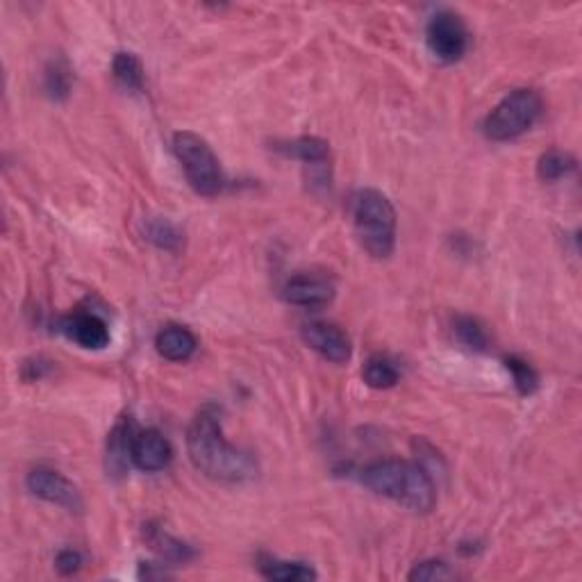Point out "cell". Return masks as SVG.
I'll return each mask as SVG.
<instances>
[{
    "mask_svg": "<svg viewBox=\"0 0 582 582\" xmlns=\"http://www.w3.org/2000/svg\"><path fill=\"white\" fill-rule=\"evenodd\" d=\"M187 453L194 467L216 482H246L255 476V460L223 437L221 410L205 405L187 430Z\"/></svg>",
    "mask_w": 582,
    "mask_h": 582,
    "instance_id": "obj_1",
    "label": "cell"
},
{
    "mask_svg": "<svg viewBox=\"0 0 582 582\" xmlns=\"http://www.w3.org/2000/svg\"><path fill=\"white\" fill-rule=\"evenodd\" d=\"M364 487L412 512H430L437 503V487L428 471L405 460H382L362 469Z\"/></svg>",
    "mask_w": 582,
    "mask_h": 582,
    "instance_id": "obj_2",
    "label": "cell"
},
{
    "mask_svg": "<svg viewBox=\"0 0 582 582\" xmlns=\"http://www.w3.org/2000/svg\"><path fill=\"white\" fill-rule=\"evenodd\" d=\"M353 223L364 251L385 260L396 246V210L378 189H360L353 198Z\"/></svg>",
    "mask_w": 582,
    "mask_h": 582,
    "instance_id": "obj_3",
    "label": "cell"
},
{
    "mask_svg": "<svg viewBox=\"0 0 582 582\" xmlns=\"http://www.w3.org/2000/svg\"><path fill=\"white\" fill-rule=\"evenodd\" d=\"M173 151L185 171L189 185L196 194L216 196L223 189V171L219 157L214 155L212 146L196 132H176L173 135Z\"/></svg>",
    "mask_w": 582,
    "mask_h": 582,
    "instance_id": "obj_4",
    "label": "cell"
},
{
    "mask_svg": "<svg viewBox=\"0 0 582 582\" xmlns=\"http://www.w3.org/2000/svg\"><path fill=\"white\" fill-rule=\"evenodd\" d=\"M539 114H542V96L535 89H517L494 107L482 128L492 141H510L535 126Z\"/></svg>",
    "mask_w": 582,
    "mask_h": 582,
    "instance_id": "obj_5",
    "label": "cell"
},
{
    "mask_svg": "<svg viewBox=\"0 0 582 582\" xmlns=\"http://www.w3.org/2000/svg\"><path fill=\"white\" fill-rule=\"evenodd\" d=\"M426 44L430 53L437 57L439 62L453 64L467 53L469 46V32L464 21L455 12H437L428 21L426 28Z\"/></svg>",
    "mask_w": 582,
    "mask_h": 582,
    "instance_id": "obj_6",
    "label": "cell"
},
{
    "mask_svg": "<svg viewBox=\"0 0 582 582\" xmlns=\"http://www.w3.org/2000/svg\"><path fill=\"white\" fill-rule=\"evenodd\" d=\"M26 485L32 494L41 498V501L60 505L64 510L82 512V507H85L80 489L73 485L69 478H64L60 471L46 467L32 469L26 478Z\"/></svg>",
    "mask_w": 582,
    "mask_h": 582,
    "instance_id": "obj_7",
    "label": "cell"
},
{
    "mask_svg": "<svg viewBox=\"0 0 582 582\" xmlns=\"http://www.w3.org/2000/svg\"><path fill=\"white\" fill-rule=\"evenodd\" d=\"M303 342L317 351L321 357H326L328 362L344 364L351 360V339H348L342 328H337L335 323L328 321H312L305 323L303 330Z\"/></svg>",
    "mask_w": 582,
    "mask_h": 582,
    "instance_id": "obj_8",
    "label": "cell"
},
{
    "mask_svg": "<svg viewBox=\"0 0 582 582\" xmlns=\"http://www.w3.org/2000/svg\"><path fill=\"white\" fill-rule=\"evenodd\" d=\"M173 457L171 444L160 430H141L132 442V464L146 473L162 471L169 467Z\"/></svg>",
    "mask_w": 582,
    "mask_h": 582,
    "instance_id": "obj_9",
    "label": "cell"
},
{
    "mask_svg": "<svg viewBox=\"0 0 582 582\" xmlns=\"http://www.w3.org/2000/svg\"><path fill=\"white\" fill-rule=\"evenodd\" d=\"M62 332L87 351H103L110 344V328L98 314L91 312H76L62 319Z\"/></svg>",
    "mask_w": 582,
    "mask_h": 582,
    "instance_id": "obj_10",
    "label": "cell"
},
{
    "mask_svg": "<svg viewBox=\"0 0 582 582\" xmlns=\"http://www.w3.org/2000/svg\"><path fill=\"white\" fill-rule=\"evenodd\" d=\"M282 294H285V298L291 305L321 307L332 301V296H335V287H332V282L328 278L301 273V276H294L287 280Z\"/></svg>",
    "mask_w": 582,
    "mask_h": 582,
    "instance_id": "obj_11",
    "label": "cell"
},
{
    "mask_svg": "<svg viewBox=\"0 0 582 582\" xmlns=\"http://www.w3.org/2000/svg\"><path fill=\"white\" fill-rule=\"evenodd\" d=\"M135 423L130 417H123L112 428L110 437H107V473L114 478H121L128 471V464L132 462V442H135Z\"/></svg>",
    "mask_w": 582,
    "mask_h": 582,
    "instance_id": "obj_12",
    "label": "cell"
},
{
    "mask_svg": "<svg viewBox=\"0 0 582 582\" xmlns=\"http://www.w3.org/2000/svg\"><path fill=\"white\" fill-rule=\"evenodd\" d=\"M155 348L164 360L187 362L189 357L196 353L198 342H196L194 332H191L189 328L169 323V326H164L160 332H157Z\"/></svg>",
    "mask_w": 582,
    "mask_h": 582,
    "instance_id": "obj_13",
    "label": "cell"
},
{
    "mask_svg": "<svg viewBox=\"0 0 582 582\" xmlns=\"http://www.w3.org/2000/svg\"><path fill=\"white\" fill-rule=\"evenodd\" d=\"M280 151L289 157H296V160H301L307 166H312L314 171H323V173L328 171L330 148H328V141H323L319 137L294 139L291 144L280 146Z\"/></svg>",
    "mask_w": 582,
    "mask_h": 582,
    "instance_id": "obj_14",
    "label": "cell"
},
{
    "mask_svg": "<svg viewBox=\"0 0 582 582\" xmlns=\"http://www.w3.org/2000/svg\"><path fill=\"white\" fill-rule=\"evenodd\" d=\"M146 542L151 544V548L155 553H160L164 560H171V562H187L194 557V551L187 544H182L180 539L171 537L169 532L162 530V528H155V526H148L146 528Z\"/></svg>",
    "mask_w": 582,
    "mask_h": 582,
    "instance_id": "obj_15",
    "label": "cell"
},
{
    "mask_svg": "<svg viewBox=\"0 0 582 582\" xmlns=\"http://www.w3.org/2000/svg\"><path fill=\"white\" fill-rule=\"evenodd\" d=\"M264 578L278 582H305L317 580V571L310 564L303 562H282V560H266L260 564Z\"/></svg>",
    "mask_w": 582,
    "mask_h": 582,
    "instance_id": "obj_16",
    "label": "cell"
},
{
    "mask_svg": "<svg viewBox=\"0 0 582 582\" xmlns=\"http://www.w3.org/2000/svg\"><path fill=\"white\" fill-rule=\"evenodd\" d=\"M71 85H73V73H71L69 62H66L64 57H57V60L48 62L46 73H44L46 94L51 96L53 101H64V98L69 96Z\"/></svg>",
    "mask_w": 582,
    "mask_h": 582,
    "instance_id": "obj_17",
    "label": "cell"
},
{
    "mask_svg": "<svg viewBox=\"0 0 582 582\" xmlns=\"http://www.w3.org/2000/svg\"><path fill=\"white\" fill-rule=\"evenodd\" d=\"M362 378L373 389H392L401 376H398L396 364L389 360V357L373 355L369 357V362L364 364Z\"/></svg>",
    "mask_w": 582,
    "mask_h": 582,
    "instance_id": "obj_18",
    "label": "cell"
},
{
    "mask_svg": "<svg viewBox=\"0 0 582 582\" xmlns=\"http://www.w3.org/2000/svg\"><path fill=\"white\" fill-rule=\"evenodd\" d=\"M114 78L121 87H126L130 91H141L144 89V66H141L139 57L132 53H116L112 62Z\"/></svg>",
    "mask_w": 582,
    "mask_h": 582,
    "instance_id": "obj_19",
    "label": "cell"
},
{
    "mask_svg": "<svg viewBox=\"0 0 582 582\" xmlns=\"http://www.w3.org/2000/svg\"><path fill=\"white\" fill-rule=\"evenodd\" d=\"M453 335L457 342H460L464 348H469V351H487L489 346V335L485 326L478 319L473 317H457L453 321Z\"/></svg>",
    "mask_w": 582,
    "mask_h": 582,
    "instance_id": "obj_20",
    "label": "cell"
},
{
    "mask_svg": "<svg viewBox=\"0 0 582 582\" xmlns=\"http://www.w3.org/2000/svg\"><path fill=\"white\" fill-rule=\"evenodd\" d=\"M146 239L153 241L157 248H164V251H171V253L180 251L182 241H185L180 228L169 219H148Z\"/></svg>",
    "mask_w": 582,
    "mask_h": 582,
    "instance_id": "obj_21",
    "label": "cell"
},
{
    "mask_svg": "<svg viewBox=\"0 0 582 582\" xmlns=\"http://www.w3.org/2000/svg\"><path fill=\"white\" fill-rule=\"evenodd\" d=\"M573 169H576V160H573L569 153L548 151L539 157L537 176H539V180H544V182H555L564 176H569Z\"/></svg>",
    "mask_w": 582,
    "mask_h": 582,
    "instance_id": "obj_22",
    "label": "cell"
},
{
    "mask_svg": "<svg viewBox=\"0 0 582 582\" xmlns=\"http://www.w3.org/2000/svg\"><path fill=\"white\" fill-rule=\"evenodd\" d=\"M505 369L512 373V380H514V387H517V392L521 396H530L537 392L539 387V376L535 373V369L530 367L528 362H523L521 357H505Z\"/></svg>",
    "mask_w": 582,
    "mask_h": 582,
    "instance_id": "obj_23",
    "label": "cell"
},
{
    "mask_svg": "<svg viewBox=\"0 0 582 582\" xmlns=\"http://www.w3.org/2000/svg\"><path fill=\"white\" fill-rule=\"evenodd\" d=\"M410 580H421V582H435V580H448L453 578V571L448 569V564L442 560H428V562H421L417 564L410 571Z\"/></svg>",
    "mask_w": 582,
    "mask_h": 582,
    "instance_id": "obj_24",
    "label": "cell"
},
{
    "mask_svg": "<svg viewBox=\"0 0 582 582\" xmlns=\"http://www.w3.org/2000/svg\"><path fill=\"white\" fill-rule=\"evenodd\" d=\"M82 564H85V560H82V553L76 551V548H64L55 557V567L62 576H73V573L80 571Z\"/></svg>",
    "mask_w": 582,
    "mask_h": 582,
    "instance_id": "obj_25",
    "label": "cell"
}]
</instances>
